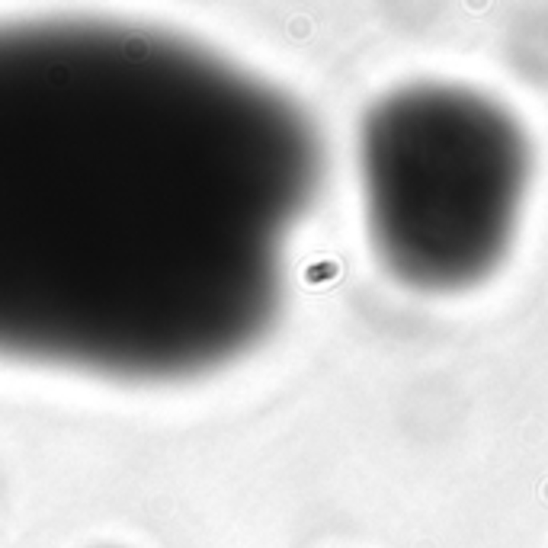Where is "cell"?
<instances>
[{
  "label": "cell",
  "instance_id": "obj_2",
  "mask_svg": "<svg viewBox=\"0 0 548 548\" xmlns=\"http://www.w3.org/2000/svg\"><path fill=\"white\" fill-rule=\"evenodd\" d=\"M379 253L420 289H458L497 266L526 193V138L488 100L449 87L394 93L359 142Z\"/></svg>",
  "mask_w": 548,
  "mask_h": 548
},
{
  "label": "cell",
  "instance_id": "obj_1",
  "mask_svg": "<svg viewBox=\"0 0 548 548\" xmlns=\"http://www.w3.org/2000/svg\"><path fill=\"white\" fill-rule=\"evenodd\" d=\"M317 176L308 116L199 42L0 23V359L122 381L228 366L276 317Z\"/></svg>",
  "mask_w": 548,
  "mask_h": 548
}]
</instances>
